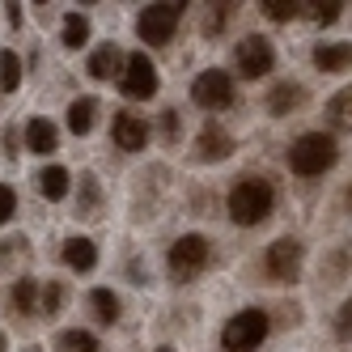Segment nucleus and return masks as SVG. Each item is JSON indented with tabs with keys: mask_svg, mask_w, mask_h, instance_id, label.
Returning a JSON list of instances; mask_svg holds the SVG:
<instances>
[{
	"mask_svg": "<svg viewBox=\"0 0 352 352\" xmlns=\"http://www.w3.org/2000/svg\"><path fill=\"white\" fill-rule=\"evenodd\" d=\"M13 212H17V195H13V187L0 183V225H9Z\"/></svg>",
	"mask_w": 352,
	"mask_h": 352,
	"instance_id": "31",
	"label": "nucleus"
},
{
	"mask_svg": "<svg viewBox=\"0 0 352 352\" xmlns=\"http://www.w3.org/2000/svg\"><path fill=\"white\" fill-rule=\"evenodd\" d=\"M85 43H89V17L85 13H64V47L81 52Z\"/></svg>",
	"mask_w": 352,
	"mask_h": 352,
	"instance_id": "23",
	"label": "nucleus"
},
{
	"mask_svg": "<svg viewBox=\"0 0 352 352\" xmlns=\"http://www.w3.org/2000/svg\"><path fill=\"white\" fill-rule=\"evenodd\" d=\"M301 263H306V246L297 238H276L263 255V276L272 285H293L301 276Z\"/></svg>",
	"mask_w": 352,
	"mask_h": 352,
	"instance_id": "4",
	"label": "nucleus"
},
{
	"mask_svg": "<svg viewBox=\"0 0 352 352\" xmlns=\"http://www.w3.org/2000/svg\"><path fill=\"white\" fill-rule=\"evenodd\" d=\"M26 148L30 153H56L60 148V132H56V123L52 119H30L26 123Z\"/></svg>",
	"mask_w": 352,
	"mask_h": 352,
	"instance_id": "15",
	"label": "nucleus"
},
{
	"mask_svg": "<svg viewBox=\"0 0 352 352\" xmlns=\"http://www.w3.org/2000/svg\"><path fill=\"white\" fill-rule=\"evenodd\" d=\"M322 115H327V123H331L336 132H352V85H344V89H336L327 98Z\"/></svg>",
	"mask_w": 352,
	"mask_h": 352,
	"instance_id": "16",
	"label": "nucleus"
},
{
	"mask_svg": "<svg viewBox=\"0 0 352 352\" xmlns=\"http://www.w3.org/2000/svg\"><path fill=\"white\" fill-rule=\"evenodd\" d=\"M267 331H272L267 310H259V306L238 310L230 322L221 327V348H225V352H259L263 340H267Z\"/></svg>",
	"mask_w": 352,
	"mask_h": 352,
	"instance_id": "3",
	"label": "nucleus"
},
{
	"mask_svg": "<svg viewBox=\"0 0 352 352\" xmlns=\"http://www.w3.org/2000/svg\"><path fill=\"white\" fill-rule=\"evenodd\" d=\"M234 153V136L225 132V128H217V123H208L204 132H199V148H195V157L199 162H225Z\"/></svg>",
	"mask_w": 352,
	"mask_h": 352,
	"instance_id": "13",
	"label": "nucleus"
},
{
	"mask_svg": "<svg viewBox=\"0 0 352 352\" xmlns=\"http://www.w3.org/2000/svg\"><path fill=\"white\" fill-rule=\"evenodd\" d=\"M310 9H314V21H318V26H331V21L344 17V0H318V5H310Z\"/></svg>",
	"mask_w": 352,
	"mask_h": 352,
	"instance_id": "29",
	"label": "nucleus"
},
{
	"mask_svg": "<svg viewBox=\"0 0 352 352\" xmlns=\"http://www.w3.org/2000/svg\"><path fill=\"white\" fill-rule=\"evenodd\" d=\"M38 297H43L38 280L34 276H21V280L9 289V310L13 314H38Z\"/></svg>",
	"mask_w": 352,
	"mask_h": 352,
	"instance_id": "17",
	"label": "nucleus"
},
{
	"mask_svg": "<svg viewBox=\"0 0 352 352\" xmlns=\"http://www.w3.org/2000/svg\"><path fill=\"white\" fill-rule=\"evenodd\" d=\"M157 85H162V77H157V64L148 60L144 52H132V56H128V64H123L119 89L128 94V98H136V102H144V98H153V94H157Z\"/></svg>",
	"mask_w": 352,
	"mask_h": 352,
	"instance_id": "9",
	"label": "nucleus"
},
{
	"mask_svg": "<svg viewBox=\"0 0 352 352\" xmlns=\"http://www.w3.org/2000/svg\"><path fill=\"white\" fill-rule=\"evenodd\" d=\"M191 98L204 111H225L234 102V77L225 68H204L199 77L191 81Z\"/></svg>",
	"mask_w": 352,
	"mask_h": 352,
	"instance_id": "8",
	"label": "nucleus"
},
{
	"mask_svg": "<svg viewBox=\"0 0 352 352\" xmlns=\"http://www.w3.org/2000/svg\"><path fill=\"white\" fill-rule=\"evenodd\" d=\"M234 64L246 81H259V77H272V68H276V47L272 38L263 34H246L238 47H234Z\"/></svg>",
	"mask_w": 352,
	"mask_h": 352,
	"instance_id": "6",
	"label": "nucleus"
},
{
	"mask_svg": "<svg viewBox=\"0 0 352 352\" xmlns=\"http://www.w3.org/2000/svg\"><path fill=\"white\" fill-rule=\"evenodd\" d=\"M259 9H263V17H267V21H293L301 5H297V0H263Z\"/></svg>",
	"mask_w": 352,
	"mask_h": 352,
	"instance_id": "28",
	"label": "nucleus"
},
{
	"mask_svg": "<svg viewBox=\"0 0 352 352\" xmlns=\"http://www.w3.org/2000/svg\"><path fill=\"white\" fill-rule=\"evenodd\" d=\"M212 263V246L204 234H183L179 242L170 246V272L179 276V280H191Z\"/></svg>",
	"mask_w": 352,
	"mask_h": 352,
	"instance_id": "5",
	"label": "nucleus"
},
{
	"mask_svg": "<svg viewBox=\"0 0 352 352\" xmlns=\"http://www.w3.org/2000/svg\"><path fill=\"white\" fill-rule=\"evenodd\" d=\"M94 111H98L94 98H72V102H68V128L77 136H85L94 128Z\"/></svg>",
	"mask_w": 352,
	"mask_h": 352,
	"instance_id": "20",
	"label": "nucleus"
},
{
	"mask_svg": "<svg viewBox=\"0 0 352 352\" xmlns=\"http://www.w3.org/2000/svg\"><path fill=\"white\" fill-rule=\"evenodd\" d=\"M336 162H340V144L331 132H301L289 144V170L297 179H322Z\"/></svg>",
	"mask_w": 352,
	"mask_h": 352,
	"instance_id": "1",
	"label": "nucleus"
},
{
	"mask_svg": "<svg viewBox=\"0 0 352 352\" xmlns=\"http://www.w3.org/2000/svg\"><path fill=\"white\" fill-rule=\"evenodd\" d=\"M64 263H68L72 272H89V267L98 263V246H94L89 238H68V242H64Z\"/></svg>",
	"mask_w": 352,
	"mask_h": 352,
	"instance_id": "18",
	"label": "nucleus"
},
{
	"mask_svg": "<svg viewBox=\"0 0 352 352\" xmlns=\"http://www.w3.org/2000/svg\"><path fill=\"white\" fill-rule=\"evenodd\" d=\"M98 204H102V191H98L94 174H81V217H98Z\"/></svg>",
	"mask_w": 352,
	"mask_h": 352,
	"instance_id": "26",
	"label": "nucleus"
},
{
	"mask_svg": "<svg viewBox=\"0 0 352 352\" xmlns=\"http://www.w3.org/2000/svg\"><path fill=\"white\" fill-rule=\"evenodd\" d=\"M162 132H166V140H170V144L179 140V115H174V111H166V115H162Z\"/></svg>",
	"mask_w": 352,
	"mask_h": 352,
	"instance_id": "33",
	"label": "nucleus"
},
{
	"mask_svg": "<svg viewBox=\"0 0 352 352\" xmlns=\"http://www.w3.org/2000/svg\"><path fill=\"white\" fill-rule=\"evenodd\" d=\"M276 212V187L267 179H242L230 191V221L250 230V225H263Z\"/></svg>",
	"mask_w": 352,
	"mask_h": 352,
	"instance_id": "2",
	"label": "nucleus"
},
{
	"mask_svg": "<svg viewBox=\"0 0 352 352\" xmlns=\"http://www.w3.org/2000/svg\"><path fill=\"white\" fill-rule=\"evenodd\" d=\"M179 21H183V5H148L136 17V34L148 47H166L174 38V30H179Z\"/></svg>",
	"mask_w": 352,
	"mask_h": 352,
	"instance_id": "7",
	"label": "nucleus"
},
{
	"mask_svg": "<svg viewBox=\"0 0 352 352\" xmlns=\"http://www.w3.org/2000/svg\"><path fill=\"white\" fill-rule=\"evenodd\" d=\"M225 17H230V5H217V13H208V21H204V34L221 30V26H225Z\"/></svg>",
	"mask_w": 352,
	"mask_h": 352,
	"instance_id": "32",
	"label": "nucleus"
},
{
	"mask_svg": "<svg viewBox=\"0 0 352 352\" xmlns=\"http://www.w3.org/2000/svg\"><path fill=\"white\" fill-rule=\"evenodd\" d=\"M0 352H5V336H0Z\"/></svg>",
	"mask_w": 352,
	"mask_h": 352,
	"instance_id": "37",
	"label": "nucleus"
},
{
	"mask_svg": "<svg viewBox=\"0 0 352 352\" xmlns=\"http://www.w3.org/2000/svg\"><path fill=\"white\" fill-rule=\"evenodd\" d=\"M56 352H102V344H98L94 331H81V327H72V331H64L56 340Z\"/></svg>",
	"mask_w": 352,
	"mask_h": 352,
	"instance_id": "21",
	"label": "nucleus"
},
{
	"mask_svg": "<svg viewBox=\"0 0 352 352\" xmlns=\"http://www.w3.org/2000/svg\"><path fill=\"white\" fill-rule=\"evenodd\" d=\"M344 199H348V204H352V187H348V191H344Z\"/></svg>",
	"mask_w": 352,
	"mask_h": 352,
	"instance_id": "35",
	"label": "nucleus"
},
{
	"mask_svg": "<svg viewBox=\"0 0 352 352\" xmlns=\"http://www.w3.org/2000/svg\"><path fill=\"white\" fill-rule=\"evenodd\" d=\"M111 140L123 148V153H140V148L148 144V123L132 111H119L115 123H111Z\"/></svg>",
	"mask_w": 352,
	"mask_h": 352,
	"instance_id": "10",
	"label": "nucleus"
},
{
	"mask_svg": "<svg viewBox=\"0 0 352 352\" xmlns=\"http://www.w3.org/2000/svg\"><path fill=\"white\" fill-rule=\"evenodd\" d=\"M306 102H310L306 85H297V81H280V85L267 94V115H272V119H285V115H297Z\"/></svg>",
	"mask_w": 352,
	"mask_h": 352,
	"instance_id": "11",
	"label": "nucleus"
},
{
	"mask_svg": "<svg viewBox=\"0 0 352 352\" xmlns=\"http://www.w3.org/2000/svg\"><path fill=\"white\" fill-rule=\"evenodd\" d=\"M310 64L318 72H352V43H318L310 52Z\"/></svg>",
	"mask_w": 352,
	"mask_h": 352,
	"instance_id": "12",
	"label": "nucleus"
},
{
	"mask_svg": "<svg viewBox=\"0 0 352 352\" xmlns=\"http://www.w3.org/2000/svg\"><path fill=\"white\" fill-rule=\"evenodd\" d=\"M38 191H43L47 199H64V195H68V170H64V166L38 170Z\"/></svg>",
	"mask_w": 352,
	"mask_h": 352,
	"instance_id": "22",
	"label": "nucleus"
},
{
	"mask_svg": "<svg viewBox=\"0 0 352 352\" xmlns=\"http://www.w3.org/2000/svg\"><path fill=\"white\" fill-rule=\"evenodd\" d=\"M331 336L336 340H352V297H344L340 301V310H336V318H331Z\"/></svg>",
	"mask_w": 352,
	"mask_h": 352,
	"instance_id": "27",
	"label": "nucleus"
},
{
	"mask_svg": "<svg viewBox=\"0 0 352 352\" xmlns=\"http://www.w3.org/2000/svg\"><path fill=\"white\" fill-rule=\"evenodd\" d=\"M21 85V60H17V52H9V47H5V52H0V89H17Z\"/></svg>",
	"mask_w": 352,
	"mask_h": 352,
	"instance_id": "24",
	"label": "nucleus"
},
{
	"mask_svg": "<svg viewBox=\"0 0 352 352\" xmlns=\"http://www.w3.org/2000/svg\"><path fill=\"white\" fill-rule=\"evenodd\" d=\"M89 310H94V318L102 322V327H115L119 322V297L111 289H94L89 293Z\"/></svg>",
	"mask_w": 352,
	"mask_h": 352,
	"instance_id": "19",
	"label": "nucleus"
},
{
	"mask_svg": "<svg viewBox=\"0 0 352 352\" xmlns=\"http://www.w3.org/2000/svg\"><path fill=\"white\" fill-rule=\"evenodd\" d=\"M348 267H352V246H340V250H336V259L327 263V280L336 285V280H340V276H344Z\"/></svg>",
	"mask_w": 352,
	"mask_h": 352,
	"instance_id": "30",
	"label": "nucleus"
},
{
	"mask_svg": "<svg viewBox=\"0 0 352 352\" xmlns=\"http://www.w3.org/2000/svg\"><path fill=\"white\" fill-rule=\"evenodd\" d=\"M123 64H128V60L119 56V47H115V43H102V47H98V52L89 56V77H94V81L123 77Z\"/></svg>",
	"mask_w": 352,
	"mask_h": 352,
	"instance_id": "14",
	"label": "nucleus"
},
{
	"mask_svg": "<svg viewBox=\"0 0 352 352\" xmlns=\"http://www.w3.org/2000/svg\"><path fill=\"white\" fill-rule=\"evenodd\" d=\"M60 306H64V285H60V280H47V289H43V297H38V314L56 318Z\"/></svg>",
	"mask_w": 352,
	"mask_h": 352,
	"instance_id": "25",
	"label": "nucleus"
},
{
	"mask_svg": "<svg viewBox=\"0 0 352 352\" xmlns=\"http://www.w3.org/2000/svg\"><path fill=\"white\" fill-rule=\"evenodd\" d=\"M157 352H174V348H170V344H162V348H157Z\"/></svg>",
	"mask_w": 352,
	"mask_h": 352,
	"instance_id": "36",
	"label": "nucleus"
},
{
	"mask_svg": "<svg viewBox=\"0 0 352 352\" xmlns=\"http://www.w3.org/2000/svg\"><path fill=\"white\" fill-rule=\"evenodd\" d=\"M9 9V26H21V5H5Z\"/></svg>",
	"mask_w": 352,
	"mask_h": 352,
	"instance_id": "34",
	"label": "nucleus"
}]
</instances>
